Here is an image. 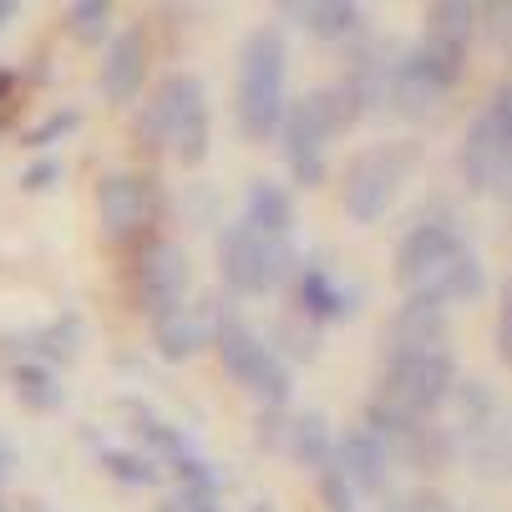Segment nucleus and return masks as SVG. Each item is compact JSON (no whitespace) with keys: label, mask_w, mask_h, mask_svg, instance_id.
<instances>
[{"label":"nucleus","mask_w":512,"mask_h":512,"mask_svg":"<svg viewBox=\"0 0 512 512\" xmlns=\"http://www.w3.org/2000/svg\"><path fill=\"white\" fill-rule=\"evenodd\" d=\"M512 6L507 0H492V6H477V31L497 46V51H507V41H512Z\"/></svg>","instance_id":"nucleus-31"},{"label":"nucleus","mask_w":512,"mask_h":512,"mask_svg":"<svg viewBox=\"0 0 512 512\" xmlns=\"http://www.w3.org/2000/svg\"><path fill=\"white\" fill-rule=\"evenodd\" d=\"M279 452L305 467V472H320L330 467V452H335V431H330V416L325 411H289L284 416V442Z\"/></svg>","instance_id":"nucleus-24"},{"label":"nucleus","mask_w":512,"mask_h":512,"mask_svg":"<svg viewBox=\"0 0 512 512\" xmlns=\"http://www.w3.org/2000/svg\"><path fill=\"white\" fill-rule=\"evenodd\" d=\"M11 92H16V71H11L6 61H0V107L11 102Z\"/></svg>","instance_id":"nucleus-37"},{"label":"nucleus","mask_w":512,"mask_h":512,"mask_svg":"<svg viewBox=\"0 0 512 512\" xmlns=\"http://www.w3.org/2000/svg\"><path fill=\"white\" fill-rule=\"evenodd\" d=\"M391 279L401 289V300H426L436 310L477 305L487 295V269L482 254L472 249L467 229L457 224V213H416L411 229L391 249Z\"/></svg>","instance_id":"nucleus-1"},{"label":"nucleus","mask_w":512,"mask_h":512,"mask_svg":"<svg viewBox=\"0 0 512 512\" xmlns=\"http://www.w3.org/2000/svg\"><path fill=\"white\" fill-rule=\"evenodd\" d=\"M153 512H224V497H218V492H193V487H173Z\"/></svg>","instance_id":"nucleus-32"},{"label":"nucleus","mask_w":512,"mask_h":512,"mask_svg":"<svg viewBox=\"0 0 512 512\" xmlns=\"http://www.w3.org/2000/svg\"><path fill=\"white\" fill-rule=\"evenodd\" d=\"M137 142L148 153H173L178 168H203L213 148L208 122V87L193 71H173L153 87V97L137 112Z\"/></svg>","instance_id":"nucleus-2"},{"label":"nucleus","mask_w":512,"mask_h":512,"mask_svg":"<svg viewBox=\"0 0 512 512\" xmlns=\"http://www.w3.org/2000/svg\"><path fill=\"white\" fill-rule=\"evenodd\" d=\"M447 335H452L447 310H436L426 300H401L381 320V365L406 360V355H426V350H447Z\"/></svg>","instance_id":"nucleus-18"},{"label":"nucleus","mask_w":512,"mask_h":512,"mask_svg":"<svg viewBox=\"0 0 512 512\" xmlns=\"http://www.w3.org/2000/svg\"><path fill=\"white\" fill-rule=\"evenodd\" d=\"M148 71H153V41L142 26H127V31H112L107 51H102V66H97V97L107 107H127L142 97L148 87Z\"/></svg>","instance_id":"nucleus-15"},{"label":"nucleus","mask_w":512,"mask_h":512,"mask_svg":"<svg viewBox=\"0 0 512 512\" xmlns=\"http://www.w3.org/2000/svg\"><path fill=\"white\" fill-rule=\"evenodd\" d=\"M330 467L360 492V497H386L391 492V477H396V462L391 452L376 442L365 426H350L335 436V452H330Z\"/></svg>","instance_id":"nucleus-20"},{"label":"nucleus","mask_w":512,"mask_h":512,"mask_svg":"<svg viewBox=\"0 0 512 512\" xmlns=\"http://www.w3.org/2000/svg\"><path fill=\"white\" fill-rule=\"evenodd\" d=\"M295 274V244L254 234L244 218L218 229V279L234 300H264Z\"/></svg>","instance_id":"nucleus-9"},{"label":"nucleus","mask_w":512,"mask_h":512,"mask_svg":"<svg viewBox=\"0 0 512 512\" xmlns=\"http://www.w3.org/2000/svg\"><path fill=\"white\" fill-rule=\"evenodd\" d=\"M218 315H224V300H198V305H183L178 315L158 320L153 325V350L158 360L168 365H183L193 355H203L218 335Z\"/></svg>","instance_id":"nucleus-21"},{"label":"nucleus","mask_w":512,"mask_h":512,"mask_svg":"<svg viewBox=\"0 0 512 512\" xmlns=\"http://www.w3.org/2000/svg\"><path fill=\"white\" fill-rule=\"evenodd\" d=\"M132 289H137V310L148 315L153 325L178 315L193 295V264H188V249L173 244V239H148L137 249V264H132Z\"/></svg>","instance_id":"nucleus-14"},{"label":"nucleus","mask_w":512,"mask_h":512,"mask_svg":"<svg viewBox=\"0 0 512 512\" xmlns=\"http://www.w3.org/2000/svg\"><path fill=\"white\" fill-rule=\"evenodd\" d=\"M462 188L472 198H502L512 183V82H497L482 107L467 117L462 153H457Z\"/></svg>","instance_id":"nucleus-7"},{"label":"nucleus","mask_w":512,"mask_h":512,"mask_svg":"<svg viewBox=\"0 0 512 512\" xmlns=\"http://www.w3.org/2000/svg\"><path fill=\"white\" fill-rule=\"evenodd\" d=\"M355 122H360L355 117V102L345 97L340 82L310 87L305 97L289 102L284 117H279V132H274L279 137V158L289 168V183H295V188H320L325 173H330V163H325L330 142L345 137Z\"/></svg>","instance_id":"nucleus-3"},{"label":"nucleus","mask_w":512,"mask_h":512,"mask_svg":"<svg viewBox=\"0 0 512 512\" xmlns=\"http://www.w3.org/2000/svg\"><path fill=\"white\" fill-rule=\"evenodd\" d=\"M284 107H289V41L279 26H259L239 51V92H234L239 132L249 142H269L279 132Z\"/></svg>","instance_id":"nucleus-5"},{"label":"nucleus","mask_w":512,"mask_h":512,"mask_svg":"<svg viewBox=\"0 0 512 512\" xmlns=\"http://www.w3.org/2000/svg\"><path fill=\"white\" fill-rule=\"evenodd\" d=\"M97 467H102L117 487H127V492H148V487L163 482V472H158L153 457H142V452H132V447H117V442H97Z\"/></svg>","instance_id":"nucleus-27"},{"label":"nucleus","mask_w":512,"mask_h":512,"mask_svg":"<svg viewBox=\"0 0 512 512\" xmlns=\"http://www.w3.org/2000/svg\"><path fill=\"white\" fill-rule=\"evenodd\" d=\"M497 355L512 360V305H507V284H502V300H497Z\"/></svg>","instance_id":"nucleus-35"},{"label":"nucleus","mask_w":512,"mask_h":512,"mask_svg":"<svg viewBox=\"0 0 512 512\" xmlns=\"http://www.w3.org/2000/svg\"><path fill=\"white\" fill-rule=\"evenodd\" d=\"M82 122H87V112H82V107H56V112H46V117L26 132V148H31L36 158H46V153L56 148V142H61V137H71Z\"/></svg>","instance_id":"nucleus-29"},{"label":"nucleus","mask_w":512,"mask_h":512,"mask_svg":"<svg viewBox=\"0 0 512 512\" xmlns=\"http://www.w3.org/2000/svg\"><path fill=\"white\" fill-rule=\"evenodd\" d=\"M396 56H401V41L381 36L365 51L350 56V71L340 77L345 97L355 102V117H386L391 112V82H396Z\"/></svg>","instance_id":"nucleus-19"},{"label":"nucleus","mask_w":512,"mask_h":512,"mask_svg":"<svg viewBox=\"0 0 512 512\" xmlns=\"http://www.w3.org/2000/svg\"><path fill=\"white\" fill-rule=\"evenodd\" d=\"M127 416L137 421V436H142V457H153L158 472H173L178 487H193V492H218L224 497V472H218V462H208L198 447H193V436L183 426H173L168 416H158L153 406H142V401H122Z\"/></svg>","instance_id":"nucleus-11"},{"label":"nucleus","mask_w":512,"mask_h":512,"mask_svg":"<svg viewBox=\"0 0 512 512\" xmlns=\"http://www.w3.org/2000/svg\"><path fill=\"white\" fill-rule=\"evenodd\" d=\"M16 462H21V457H16V442H11L6 431H0V487L16 477Z\"/></svg>","instance_id":"nucleus-36"},{"label":"nucleus","mask_w":512,"mask_h":512,"mask_svg":"<svg viewBox=\"0 0 512 512\" xmlns=\"http://www.w3.org/2000/svg\"><path fill=\"white\" fill-rule=\"evenodd\" d=\"M457 381H462L457 376V355L452 350H426V355L386 360L371 401H381L391 411H406V416H421V421H436V411L447 406Z\"/></svg>","instance_id":"nucleus-10"},{"label":"nucleus","mask_w":512,"mask_h":512,"mask_svg":"<svg viewBox=\"0 0 512 512\" xmlns=\"http://www.w3.org/2000/svg\"><path fill=\"white\" fill-rule=\"evenodd\" d=\"M82 345H87V320H82L77 310H61V315L46 320V325L0 335V355L36 360V365H46V371H56V376L66 371V365L82 360Z\"/></svg>","instance_id":"nucleus-16"},{"label":"nucleus","mask_w":512,"mask_h":512,"mask_svg":"<svg viewBox=\"0 0 512 512\" xmlns=\"http://www.w3.org/2000/svg\"><path fill=\"white\" fill-rule=\"evenodd\" d=\"M279 16L295 21L300 31H310L315 41H330V46L365 31V11L355 6V0H284Z\"/></svg>","instance_id":"nucleus-22"},{"label":"nucleus","mask_w":512,"mask_h":512,"mask_svg":"<svg viewBox=\"0 0 512 512\" xmlns=\"http://www.w3.org/2000/svg\"><path fill=\"white\" fill-rule=\"evenodd\" d=\"M360 289L355 284H345L330 264H300L295 269V315L300 320H310L315 330H325V325H350L355 315H360Z\"/></svg>","instance_id":"nucleus-17"},{"label":"nucleus","mask_w":512,"mask_h":512,"mask_svg":"<svg viewBox=\"0 0 512 512\" xmlns=\"http://www.w3.org/2000/svg\"><path fill=\"white\" fill-rule=\"evenodd\" d=\"M365 431H371L376 442L391 452L396 467L406 462V467L436 477V472H447V467L457 462L452 436H447L442 421H421V416L391 411V406H381V401H365Z\"/></svg>","instance_id":"nucleus-12"},{"label":"nucleus","mask_w":512,"mask_h":512,"mask_svg":"<svg viewBox=\"0 0 512 512\" xmlns=\"http://www.w3.org/2000/svg\"><path fill=\"white\" fill-rule=\"evenodd\" d=\"M6 386H11L16 406L31 411V416H56V411L66 406L61 376L46 371V365H36V360H11V365H6Z\"/></svg>","instance_id":"nucleus-25"},{"label":"nucleus","mask_w":512,"mask_h":512,"mask_svg":"<svg viewBox=\"0 0 512 512\" xmlns=\"http://www.w3.org/2000/svg\"><path fill=\"white\" fill-rule=\"evenodd\" d=\"M97 218H102V234L112 244H137V239L148 244V234L163 218V188L148 173L112 168L97 183Z\"/></svg>","instance_id":"nucleus-13"},{"label":"nucleus","mask_w":512,"mask_h":512,"mask_svg":"<svg viewBox=\"0 0 512 512\" xmlns=\"http://www.w3.org/2000/svg\"><path fill=\"white\" fill-rule=\"evenodd\" d=\"M249 512H274V502H254V507H249Z\"/></svg>","instance_id":"nucleus-39"},{"label":"nucleus","mask_w":512,"mask_h":512,"mask_svg":"<svg viewBox=\"0 0 512 512\" xmlns=\"http://www.w3.org/2000/svg\"><path fill=\"white\" fill-rule=\"evenodd\" d=\"M61 183V163L46 153V158H36V163H26V173H21V193H46V188H56Z\"/></svg>","instance_id":"nucleus-34"},{"label":"nucleus","mask_w":512,"mask_h":512,"mask_svg":"<svg viewBox=\"0 0 512 512\" xmlns=\"http://www.w3.org/2000/svg\"><path fill=\"white\" fill-rule=\"evenodd\" d=\"M213 350H218V365H224V376L254 396L264 411H284L289 396H295V371L274 355V345L234 310L224 305V315H218V335H213Z\"/></svg>","instance_id":"nucleus-6"},{"label":"nucleus","mask_w":512,"mask_h":512,"mask_svg":"<svg viewBox=\"0 0 512 512\" xmlns=\"http://www.w3.org/2000/svg\"><path fill=\"white\" fill-rule=\"evenodd\" d=\"M381 512H462L452 497H442V492H431V487H416V492H406V497H396L391 507H381Z\"/></svg>","instance_id":"nucleus-33"},{"label":"nucleus","mask_w":512,"mask_h":512,"mask_svg":"<svg viewBox=\"0 0 512 512\" xmlns=\"http://www.w3.org/2000/svg\"><path fill=\"white\" fill-rule=\"evenodd\" d=\"M21 16V6H16V0H0V36H6V26Z\"/></svg>","instance_id":"nucleus-38"},{"label":"nucleus","mask_w":512,"mask_h":512,"mask_svg":"<svg viewBox=\"0 0 512 512\" xmlns=\"http://www.w3.org/2000/svg\"><path fill=\"white\" fill-rule=\"evenodd\" d=\"M315 492H320V507H325V512H360V492H355L335 467H320V472H315Z\"/></svg>","instance_id":"nucleus-30"},{"label":"nucleus","mask_w":512,"mask_h":512,"mask_svg":"<svg viewBox=\"0 0 512 512\" xmlns=\"http://www.w3.org/2000/svg\"><path fill=\"white\" fill-rule=\"evenodd\" d=\"M0 512H11V507H6V502H0Z\"/></svg>","instance_id":"nucleus-40"},{"label":"nucleus","mask_w":512,"mask_h":512,"mask_svg":"<svg viewBox=\"0 0 512 512\" xmlns=\"http://www.w3.org/2000/svg\"><path fill=\"white\" fill-rule=\"evenodd\" d=\"M452 452L457 462H467L477 477H502L507 472V411L497 401V391L487 381H457L452 396Z\"/></svg>","instance_id":"nucleus-8"},{"label":"nucleus","mask_w":512,"mask_h":512,"mask_svg":"<svg viewBox=\"0 0 512 512\" xmlns=\"http://www.w3.org/2000/svg\"><path fill=\"white\" fill-rule=\"evenodd\" d=\"M426 163V142L421 137H386L360 148L345 173H340V208L355 229H371L396 208L401 188L416 178V168Z\"/></svg>","instance_id":"nucleus-4"},{"label":"nucleus","mask_w":512,"mask_h":512,"mask_svg":"<svg viewBox=\"0 0 512 512\" xmlns=\"http://www.w3.org/2000/svg\"><path fill=\"white\" fill-rule=\"evenodd\" d=\"M112 0H71L66 6V36L77 46H107L112 41Z\"/></svg>","instance_id":"nucleus-28"},{"label":"nucleus","mask_w":512,"mask_h":512,"mask_svg":"<svg viewBox=\"0 0 512 512\" xmlns=\"http://www.w3.org/2000/svg\"><path fill=\"white\" fill-rule=\"evenodd\" d=\"M426 41H442V46H457V51H472V36H477V6L472 0H436L426 6Z\"/></svg>","instance_id":"nucleus-26"},{"label":"nucleus","mask_w":512,"mask_h":512,"mask_svg":"<svg viewBox=\"0 0 512 512\" xmlns=\"http://www.w3.org/2000/svg\"><path fill=\"white\" fill-rule=\"evenodd\" d=\"M31 512H46V507H31Z\"/></svg>","instance_id":"nucleus-41"},{"label":"nucleus","mask_w":512,"mask_h":512,"mask_svg":"<svg viewBox=\"0 0 512 512\" xmlns=\"http://www.w3.org/2000/svg\"><path fill=\"white\" fill-rule=\"evenodd\" d=\"M244 224L264 239L295 244V198H289V188L274 178H254L244 188Z\"/></svg>","instance_id":"nucleus-23"}]
</instances>
